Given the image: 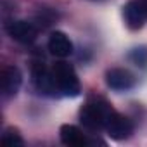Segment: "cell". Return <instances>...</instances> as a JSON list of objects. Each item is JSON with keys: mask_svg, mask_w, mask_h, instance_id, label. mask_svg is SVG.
<instances>
[{"mask_svg": "<svg viewBox=\"0 0 147 147\" xmlns=\"http://www.w3.org/2000/svg\"><path fill=\"white\" fill-rule=\"evenodd\" d=\"M61 140L64 145H69V147H83L88 144L87 135L78 126H73V125L61 126Z\"/></svg>", "mask_w": 147, "mask_h": 147, "instance_id": "obj_10", "label": "cell"}, {"mask_svg": "<svg viewBox=\"0 0 147 147\" xmlns=\"http://www.w3.org/2000/svg\"><path fill=\"white\" fill-rule=\"evenodd\" d=\"M106 83L109 88L116 90V92H123V90H130L135 85V76L128 69L123 67H114L109 69L106 73Z\"/></svg>", "mask_w": 147, "mask_h": 147, "instance_id": "obj_6", "label": "cell"}, {"mask_svg": "<svg viewBox=\"0 0 147 147\" xmlns=\"http://www.w3.org/2000/svg\"><path fill=\"white\" fill-rule=\"evenodd\" d=\"M106 130H107V135L114 140H123L126 137L131 135L133 131V123L131 119H128L126 116L116 113L114 109L109 113L107 116V121H106Z\"/></svg>", "mask_w": 147, "mask_h": 147, "instance_id": "obj_3", "label": "cell"}, {"mask_svg": "<svg viewBox=\"0 0 147 147\" xmlns=\"http://www.w3.org/2000/svg\"><path fill=\"white\" fill-rule=\"evenodd\" d=\"M123 16H125V23L130 30H140L147 18L145 5L137 2V0H130L123 7Z\"/></svg>", "mask_w": 147, "mask_h": 147, "instance_id": "obj_7", "label": "cell"}, {"mask_svg": "<svg viewBox=\"0 0 147 147\" xmlns=\"http://www.w3.org/2000/svg\"><path fill=\"white\" fill-rule=\"evenodd\" d=\"M128 59L138 66V67H145L147 66V49L145 47H137V49H131L130 54H128Z\"/></svg>", "mask_w": 147, "mask_h": 147, "instance_id": "obj_11", "label": "cell"}, {"mask_svg": "<svg viewBox=\"0 0 147 147\" xmlns=\"http://www.w3.org/2000/svg\"><path fill=\"white\" fill-rule=\"evenodd\" d=\"M33 82H35V87L38 88V92H42L43 95H55L59 92L55 80H54V73L49 71L43 64L33 66Z\"/></svg>", "mask_w": 147, "mask_h": 147, "instance_id": "obj_4", "label": "cell"}, {"mask_svg": "<svg viewBox=\"0 0 147 147\" xmlns=\"http://www.w3.org/2000/svg\"><path fill=\"white\" fill-rule=\"evenodd\" d=\"M49 50H50L52 55L64 59V57H69L73 54V43H71V40L67 38L66 33L54 31L49 38Z\"/></svg>", "mask_w": 147, "mask_h": 147, "instance_id": "obj_9", "label": "cell"}, {"mask_svg": "<svg viewBox=\"0 0 147 147\" xmlns=\"http://www.w3.org/2000/svg\"><path fill=\"white\" fill-rule=\"evenodd\" d=\"M52 73H54V80H55L59 94L66 97H76L80 94L82 87H80L78 75L69 62H64V61L55 62L52 67Z\"/></svg>", "mask_w": 147, "mask_h": 147, "instance_id": "obj_1", "label": "cell"}, {"mask_svg": "<svg viewBox=\"0 0 147 147\" xmlns=\"http://www.w3.org/2000/svg\"><path fill=\"white\" fill-rule=\"evenodd\" d=\"M111 111L113 109L106 102H88L80 111V121L83 123L85 128L97 131V130L106 128V121Z\"/></svg>", "mask_w": 147, "mask_h": 147, "instance_id": "obj_2", "label": "cell"}, {"mask_svg": "<svg viewBox=\"0 0 147 147\" xmlns=\"http://www.w3.org/2000/svg\"><path fill=\"white\" fill-rule=\"evenodd\" d=\"M145 12H147V4H145Z\"/></svg>", "mask_w": 147, "mask_h": 147, "instance_id": "obj_13", "label": "cell"}, {"mask_svg": "<svg viewBox=\"0 0 147 147\" xmlns=\"http://www.w3.org/2000/svg\"><path fill=\"white\" fill-rule=\"evenodd\" d=\"M2 144H4V145H11V147H14V145H23L24 140L21 138V135H19L16 130L9 128V130H5V133L2 135Z\"/></svg>", "mask_w": 147, "mask_h": 147, "instance_id": "obj_12", "label": "cell"}, {"mask_svg": "<svg viewBox=\"0 0 147 147\" xmlns=\"http://www.w3.org/2000/svg\"><path fill=\"white\" fill-rule=\"evenodd\" d=\"M7 33L12 40L19 42V43H33L38 36V30L33 23H28V21H14L7 26Z\"/></svg>", "mask_w": 147, "mask_h": 147, "instance_id": "obj_5", "label": "cell"}, {"mask_svg": "<svg viewBox=\"0 0 147 147\" xmlns=\"http://www.w3.org/2000/svg\"><path fill=\"white\" fill-rule=\"evenodd\" d=\"M23 83V75L16 66H7L2 71V95L5 99L14 97Z\"/></svg>", "mask_w": 147, "mask_h": 147, "instance_id": "obj_8", "label": "cell"}]
</instances>
